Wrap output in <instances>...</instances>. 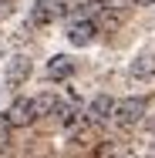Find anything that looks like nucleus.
Segmentation results:
<instances>
[{"mask_svg":"<svg viewBox=\"0 0 155 158\" xmlns=\"http://www.w3.org/2000/svg\"><path fill=\"white\" fill-rule=\"evenodd\" d=\"M149 111V98L145 94H135V98H122L118 108H115V125L118 128H135Z\"/></svg>","mask_w":155,"mask_h":158,"instance_id":"nucleus-1","label":"nucleus"},{"mask_svg":"<svg viewBox=\"0 0 155 158\" xmlns=\"http://www.w3.org/2000/svg\"><path fill=\"white\" fill-rule=\"evenodd\" d=\"M98 34H101V24L94 17H71V24H67V40L74 47H91Z\"/></svg>","mask_w":155,"mask_h":158,"instance_id":"nucleus-2","label":"nucleus"},{"mask_svg":"<svg viewBox=\"0 0 155 158\" xmlns=\"http://www.w3.org/2000/svg\"><path fill=\"white\" fill-rule=\"evenodd\" d=\"M115 108H118V101L111 94L91 98L88 108H84V125H108V121H115Z\"/></svg>","mask_w":155,"mask_h":158,"instance_id":"nucleus-3","label":"nucleus"},{"mask_svg":"<svg viewBox=\"0 0 155 158\" xmlns=\"http://www.w3.org/2000/svg\"><path fill=\"white\" fill-rule=\"evenodd\" d=\"M64 14H67V3H61V0H34L31 3V24H37V27L61 20Z\"/></svg>","mask_w":155,"mask_h":158,"instance_id":"nucleus-4","label":"nucleus"},{"mask_svg":"<svg viewBox=\"0 0 155 158\" xmlns=\"http://www.w3.org/2000/svg\"><path fill=\"white\" fill-rule=\"evenodd\" d=\"M7 114H10V121H14V128H27L34 125L41 114H37V101L34 98H17L10 108H7Z\"/></svg>","mask_w":155,"mask_h":158,"instance_id":"nucleus-5","label":"nucleus"},{"mask_svg":"<svg viewBox=\"0 0 155 158\" xmlns=\"http://www.w3.org/2000/svg\"><path fill=\"white\" fill-rule=\"evenodd\" d=\"M74 67H78V61H74L71 54H54V57L47 61V77H51V81H67V77L74 74Z\"/></svg>","mask_w":155,"mask_h":158,"instance_id":"nucleus-6","label":"nucleus"},{"mask_svg":"<svg viewBox=\"0 0 155 158\" xmlns=\"http://www.w3.org/2000/svg\"><path fill=\"white\" fill-rule=\"evenodd\" d=\"M152 74H155V57H152V54L135 57V64H131V77H152Z\"/></svg>","mask_w":155,"mask_h":158,"instance_id":"nucleus-7","label":"nucleus"},{"mask_svg":"<svg viewBox=\"0 0 155 158\" xmlns=\"http://www.w3.org/2000/svg\"><path fill=\"white\" fill-rule=\"evenodd\" d=\"M27 74H31V61H14L7 71V84H20Z\"/></svg>","mask_w":155,"mask_h":158,"instance_id":"nucleus-8","label":"nucleus"},{"mask_svg":"<svg viewBox=\"0 0 155 158\" xmlns=\"http://www.w3.org/2000/svg\"><path fill=\"white\" fill-rule=\"evenodd\" d=\"M10 128H14V121H10V114H7V111H0V145L7 141V135H10Z\"/></svg>","mask_w":155,"mask_h":158,"instance_id":"nucleus-9","label":"nucleus"},{"mask_svg":"<svg viewBox=\"0 0 155 158\" xmlns=\"http://www.w3.org/2000/svg\"><path fill=\"white\" fill-rule=\"evenodd\" d=\"M131 3H138V7H152L155 0H131Z\"/></svg>","mask_w":155,"mask_h":158,"instance_id":"nucleus-10","label":"nucleus"},{"mask_svg":"<svg viewBox=\"0 0 155 158\" xmlns=\"http://www.w3.org/2000/svg\"><path fill=\"white\" fill-rule=\"evenodd\" d=\"M149 128H152V135H155V114H152V121H149Z\"/></svg>","mask_w":155,"mask_h":158,"instance_id":"nucleus-11","label":"nucleus"}]
</instances>
